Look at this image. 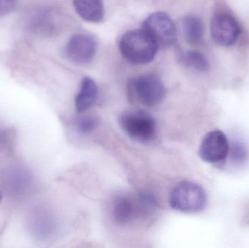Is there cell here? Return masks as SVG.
Wrapping results in <instances>:
<instances>
[{
	"label": "cell",
	"instance_id": "cell-1",
	"mask_svg": "<svg viewBox=\"0 0 249 248\" xmlns=\"http://www.w3.org/2000/svg\"><path fill=\"white\" fill-rule=\"evenodd\" d=\"M123 56L134 64H146L155 58L158 45L143 29H133L124 33L119 43Z\"/></svg>",
	"mask_w": 249,
	"mask_h": 248
},
{
	"label": "cell",
	"instance_id": "cell-2",
	"mask_svg": "<svg viewBox=\"0 0 249 248\" xmlns=\"http://www.w3.org/2000/svg\"><path fill=\"white\" fill-rule=\"evenodd\" d=\"M170 205L173 209L185 214H197L206 208L208 195L198 183L182 181L171 191Z\"/></svg>",
	"mask_w": 249,
	"mask_h": 248
},
{
	"label": "cell",
	"instance_id": "cell-3",
	"mask_svg": "<svg viewBox=\"0 0 249 248\" xmlns=\"http://www.w3.org/2000/svg\"><path fill=\"white\" fill-rule=\"evenodd\" d=\"M127 90L132 100L149 107L159 104L165 95L163 83L154 74H144L131 79L127 84Z\"/></svg>",
	"mask_w": 249,
	"mask_h": 248
},
{
	"label": "cell",
	"instance_id": "cell-4",
	"mask_svg": "<svg viewBox=\"0 0 249 248\" xmlns=\"http://www.w3.org/2000/svg\"><path fill=\"white\" fill-rule=\"evenodd\" d=\"M121 127L129 137L140 143H149L156 136L157 124L152 115L144 111L124 112L120 119Z\"/></svg>",
	"mask_w": 249,
	"mask_h": 248
},
{
	"label": "cell",
	"instance_id": "cell-5",
	"mask_svg": "<svg viewBox=\"0 0 249 248\" xmlns=\"http://www.w3.org/2000/svg\"><path fill=\"white\" fill-rule=\"evenodd\" d=\"M230 140L226 134L221 130H213L202 139L199 155L206 163L222 166L228 158Z\"/></svg>",
	"mask_w": 249,
	"mask_h": 248
},
{
	"label": "cell",
	"instance_id": "cell-6",
	"mask_svg": "<svg viewBox=\"0 0 249 248\" xmlns=\"http://www.w3.org/2000/svg\"><path fill=\"white\" fill-rule=\"evenodd\" d=\"M144 29L159 48H167L177 42V30L172 19L166 13L157 12L149 15L143 21Z\"/></svg>",
	"mask_w": 249,
	"mask_h": 248
},
{
	"label": "cell",
	"instance_id": "cell-7",
	"mask_svg": "<svg viewBox=\"0 0 249 248\" xmlns=\"http://www.w3.org/2000/svg\"><path fill=\"white\" fill-rule=\"evenodd\" d=\"M211 33L213 40L222 46H231L235 43L240 34L236 20L228 14H217L211 22Z\"/></svg>",
	"mask_w": 249,
	"mask_h": 248
},
{
	"label": "cell",
	"instance_id": "cell-8",
	"mask_svg": "<svg viewBox=\"0 0 249 248\" xmlns=\"http://www.w3.org/2000/svg\"><path fill=\"white\" fill-rule=\"evenodd\" d=\"M96 52V42L90 35H74L66 46L67 58L76 64H86L93 60Z\"/></svg>",
	"mask_w": 249,
	"mask_h": 248
},
{
	"label": "cell",
	"instance_id": "cell-9",
	"mask_svg": "<svg viewBox=\"0 0 249 248\" xmlns=\"http://www.w3.org/2000/svg\"><path fill=\"white\" fill-rule=\"evenodd\" d=\"M112 214L115 221L121 225L131 222L138 215H143L137 196L120 195L114 199Z\"/></svg>",
	"mask_w": 249,
	"mask_h": 248
},
{
	"label": "cell",
	"instance_id": "cell-10",
	"mask_svg": "<svg viewBox=\"0 0 249 248\" xmlns=\"http://www.w3.org/2000/svg\"><path fill=\"white\" fill-rule=\"evenodd\" d=\"M77 14L88 22L99 23L105 16L103 0H73Z\"/></svg>",
	"mask_w": 249,
	"mask_h": 248
},
{
	"label": "cell",
	"instance_id": "cell-11",
	"mask_svg": "<svg viewBox=\"0 0 249 248\" xmlns=\"http://www.w3.org/2000/svg\"><path fill=\"white\" fill-rule=\"evenodd\" d=\"M98 94L99 90L94 80L90 77H85L75 98L76 111L82 113L90 109L97 100Z\"/></svg>",
	"mask_w": 249,
	"mask_h": 248
},
{
	"label": "cell",
	"instance_id": "cell-12",
	"mask_svg": "<svg viewBox=\"0 0 249 248\" xmlns=\"http://www.w3.org/2000/svg\"><path fill=\"white\" fill-rule=\"evenodd\" d=\"M183 31L189 43L196 45L201 42L203 36V26L200 18L189 16L183 20Z\"/></svg>",
	"mask_w": 249,
	"mask_h": 248
},
{
	"label": "cell",
	"instance_id": "cell-13",
	"mask_svg": "<svg viewBox=\"0 0 249 248\" xmlns=\"http://www.w3.org/2000/svg\"><path fill=\"white\" fill-rule=\"evenodd\" d=\"M249 157L248 148L244 143L240 141H230L229 153L226 162L238 167L247 163Z\"/></svg>",
	"mask_w": 249,
	"mask_h": 248
},
{
	"label": "cell",
	"instance_id": "cell-14",
	"mask_svg": "<svg viewBox=\"0 0 249 248\" xmlns=\"http://www.w3.org/2000/svg\"><path fill=\"white\" fill-rule=\"evenodd\" d=\"M183 61L187 66L199 71L209 70V64L204 55L197 51H188L183 56Z\"/></svg>",
	"mask_w": 249,
	"mask_h": 248
},
{
	"label": "cell",
	"instance_id": "cell-15",
	"mask_svg": "<svg viewBox=\"0 0 249 248\" xmlns=\"http://www.w3.org/2000/svg\"><path fill=\"white\" fill-rule=\"evenodd\" d=\"M97 125V119L93 116H82L77 122V130L85 134L92 132Z\"/></svg>",
	"mask_w": 249,
	"mask_h": 248
},
{
	"label": "cell",
	"instance_id": "cell-16",
	"mask_svg": "<svg viewBox=\"0 0 249 248\" xmlns=\"http://www.w3.org/2000/svg\"><path fill=\"white\" fill-rule=\"evenodd\" d=\"M19 172H15V174L11 176V179H10V186L13 189H22V188L26 187L27 186L28 183H29V177L27 175L23 173L22 172L20 173H18Z\"/></svg>",
	"mask_w": 249,
	"mask_h": 248
},
{
	"label": "cell",
	"instance_id": "cell-17",
	"mask_svg": "<svg viewBox=\"0 0 249 248\" xmlns=\"http://www.w3.org/2000/svg\"><path fill=\"white\" fill-rule=\"evenodd\" d=\"M16 4V0H0V17L13 11Z\"/></svg>",
	"mask_w": 249,
	"mask_h": 248
},
{
	"label": "cell",
	"instance_id": "cell-18",
	"mask_svg": "<svg viewBox=\"0 0 249 248\" xmlns=\"http://www.w3.org/2000/svg\"><path fill=\"white\" fill-rule=\"evenodd\" d=\"M1 192H0V200H1Z\"/></svg>",
	"mask_w": 249,
	"mask_h": 248
}]
</instances>
